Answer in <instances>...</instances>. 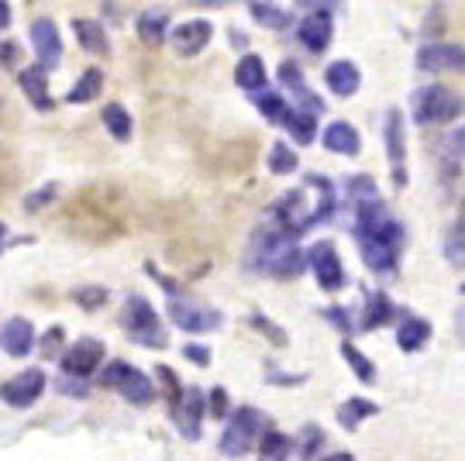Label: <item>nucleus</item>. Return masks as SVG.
<instances>
[{
    "label": "nucleus",
    "mask_w": 465,
    "mask_h": 461,
    "mask_svg": "<svg viewBox=\"0 0 465 461\" xmlns=\"http://www.w3.org/2000/svg\"><path fill=\"white\" fill-rule=\"evenodd\" d=\"M248 265L273 275H300L304 273V255L286 231H262L252 241Z\"/></svg>",
    "instance_id": "f257e3e1"
},
{
    "label": "nucleus",
    "mask_w": 465,
    "mask_h": 461,
    "mask_svg": "<svg viewBox=\"0 0 465 461\" xmlns=\"http://www.w3.org/2000/svg\"><path fill=\"white\" fill-rule=\"evenodd\" d=\"M465 110V101L455 93V90H445V86H424L413 93V118L417 124H445V120H455Z\"/></svg>",
    "instance_id": "f03ea898"
},
{
    "label": "nucleus",
    "mask_w": 465,
    "mask_h": 461,
    "mask_svg": "<svg viewBox=\"0 0 465 461\" xmlns=\"http://www.w3.org/2000/svg\"><path fill=\"white\" fill-rule=\"evenodd\" d=\"M124 327H128L131 341L145 344V348H166V331L159 324V317H155V310L149 300L131 296V300L124 303Z\"/></svg>",
    "instance_id": "7ed1b4c3"
},
{
    "label": "nucleus",
    "mask_w": 465,
    "mask_h": 461,
    "mask_svg": "<svg viewBox=\"0 0 465 461\" xmlns=\"http://www.w3.org/2000/svg\"><path fill=\"white\" fill-rule=\"evenodd\" d=\"M103 386L118 389V393L124 396L128 403H135V407L152 403V396H155L152 379L145 376V372H138L135 365H124V361H114V365L103 369Z\"/></svg>",
    "instance_id": "20e7f679"
},
{
    "label": "nucleus",
    "mask_w": 465,
    "mask_h": 461,
    "mask_svg": "<svg viewBox=\"0 0 465 461\" xmlns=\"http://www.w3.org/2000/svg\"><path fill=\"white\" fill-rule=\"evenodd\" d=\"M258 434H262V420H258V413L252 410V407H241V410H235L231 424H228V430H224L221 455H228V458H241V455H248V451L258 445Z\"/></svg>",
    "instance_id": "39448f33"
},
{
    "label": "nucleus",
    "mask_w": 465,
    "mask_h": 461,
    "mask_svg": "<svg viewBox=\"0 0 465 461\" xmlns=\"http://www.w3.org/2000/svg\"><path fill=\"white\" fill-rule=\"evenodd\" d=\"M359 241H362V258L369 262L373 273H383V275L393 273L403 231H393V235H359Z\"/></svg>",
    "instance_id": "423d86ee"
},
{
    "label": "nucleus",
    "mask_w": 465,
    "mask_h": 461,
    "mask_svg": "<svg viewBox=\"0 0 465 461\" xmlns=\"http://www.w3.org/2000/svg\"><path fill=\"white\" fill-rule=\"evenodd\" d=\"M42 389H45V372L42 369H28V372H21L17 379L0 386V399L7 407H15V410H28L34 399L42 396Z\"/></svg>",
    "instance_id": "0eeeda50"
},
{
    "label": "nucleus",
    "mask_w": 465,
    "mask_h": 461,
    "mask_svg": "<svg viewBox=\"0 0 465 461\" xmlns=\"http://www.w3.org/2000/svg\"><path fill=\"white\" fill-rule=\"evenodd\" d=\"M170 313L172 321L189 331V334H204V331H218L221 327V313L210 307H200V303H193V300H170Z\"/></svg>",
    "instance_id": "6e6552de"
},
{
    "label": "nucleus",
    "mask_w": 465,
    "mask_h": 461,
    "mask_svg": "<svg viewBox=\"0 0 465 461\" xmlns=\"http://www.w3.org/2000/svg\"><path fill=\"white\" fill-rule=\"evenodd\" d=\"M310 265H314L317 283H321L327 293H338L344 286L342 258H338V252H334V245H331V241H317V245L310 248Z\"/></svg>",
    "instance_id": "1a4fd4ad"
},
{
    "label": "nucleus",
    "mask_w": 465,
    "mask_h": 461,
    "mask_svg": "<svg viewBox=\"0 0 465 461\" xmlns=\"http://www.w3.org/2000/svg\"><path fill=\"white\" fill-rule=\"evenodd\" d=\"M417 66L428 72H465L462 45H428L417 55Z\"/></svg>",
    "instance_id": "9d476101"
},
{
    "label": "nucleus",
    "mask_w": 465,
    "mask_h": 461,
    "mask_svg": "<svg viewBox=\"0 0 465 461\" xmlns=\"http://www.w3.org/2000/svg\"><path fill=\"white\" fill-rule=\"evenodd\" d=\"M32 42L34 49H38V66L42 69L59 66V59H63V38H59V32H55V24H52L49 17H42V21L32 24Z\"/></svg>",
    "instance_id": "9b49d317"
},
{
    "label": "nucleus",
    "mask_w": 465,
    "mask_h": 461,
    "mask_svg": "<svg viewBox=\"0 0 465 461\" xmlns=\"http://www.w3.org/2000/svg\"><path fill=\"white\" fill-rule=\"evenodd\" d=\"M101 355H103V344L83 338V341H76L66 355H63V372H66V376H90V372L97 369Z\"/></svg>",
    "instance_id": "f8f14e48"
},
{
    "label": "nucleus",
    "mask_w": 465,
    "mask_h": 461,
    "mask_svg": "<svg viewBox=\"0 0 465 461\" xmlns=\"http://www.w3.org/2000/svg\"><path fill=\"white\" fill-rule=\"evenodd\" d=\"M200 417H204V396L197 393V389H189L183 399L172 403V420H176V427L183 430L189 441L200 437Z\"/></svg>",
    "instance_id": "ddd939ff"
},
{
    "label": "nucleus",
    "mask_w": 465,
    "mask_h": 461,
    "mask_svg": "<svg viewBox=\"0 0 465 461\" xmlns=\"http://www.w3.org/2000/svg\"><path fill=\"white\" fill-rule=\"evenodd\" d=\"M210 21H200V17H193V21H183V24H176V32H172V45L179 55H197V52H204V45L210 42Z\"/></svg>",
    "instance_id": "4468645a"
},
{
    "label": "nucleus",
    "mask_w": 465,
    "mask_h": 461,
    "mask_svg": "<svg viewBox=\"0 0 465 461\" xmlns=\"http://www.w3.org/2000/svg\"><path fill=\"white\" fill-rule=\"evenodd\" d=\"M300 42L310 52H325L331 45V17H327V7H317L314 14H307L300 21Z\"/></svg>",
    "instance_id": "2eb2a0df"
},
{
    "label": "nucleus",
    "mask_w": 465,
    "mask_h": 461,
    "mask_svg": "<svg viewBox=\"0 0 465 461\" xmlns=\"http://www.w3.org/2000/svg\"><path fill=\"white\" fill-rule=\"evenodd\" d=\"M386 152H390L396 179L403 183V179H407V172H403V162H407V145H403V118H400V110H390V114H386Z\"/></svg>",
    "instance_id": "dca6fc26"
},
{
    "label": "nucleus",
    "mask_w": 465,
    "mask_h": 461,
    "mask_svg": "<svg viewBox=\"0 0 465 461\" xmlns=\"http://www.w3.org/2000/svg\"><path fill=\"white\" fill-rule=\"evenodd\" d=\"M304 204H307V193L304 189H296V193H290L283 204L276 206V217H279V224H283V231H304V227H310V214L304 210Z\"/></svg>",
    "instance_id": "f3484780"
},
{
    "label": "nucleus",
    "mask_w": 465,
    "mask_h": 461,
    "mask_svg": "<svg viewBox=\"0 0 465 461\" xmlns=\"http://www.w3.org/2000/svg\"><path fill=\"white\" fill-rule=\"evenodd\" d=\"M21 90L28 93V101H32L38 110H52L49 80H45V69H42V66L21 69Z\"/></svg>",
    "instance_id": "a211bd4d"
},
{
    "label": "nucleus",
    "mask_w": 465,
    "mask_h": 461,
    "mask_svg": "<svg viewBox=\"0 0 465 461\" xmlns=\"http://www.w3.org/2000/svg\"><path fill=\"white\" fill-rule=\"evenodd\" d=\"M325 80L331 86V93H338V97H352L355 90H359V69L355 62H331L325 69Z\"/></svg>",
    "instance_id": "6ab92c4d"
},
{
    "label": "nucleus",
    "mask_w": 465,
    "mask_h": 461,
    "mask_svg": "<svg viewBox=\"0 0 465 461\" xmlns=\"http://www.w3.org/2000/svg\"><path fill=\"white\" fill-rule=\"evenodd\" d=\"M32 344H34V331L24 317H15L11 324L4 327V348H7L15 359H24V355L32 351Z\"/></svg>",
    "instance_id": "aec40b11"
},
{
    "label": "nucleus",
    "mask_w": 465,
    "mask_h": 461,
    "mask_svg": "<svg viewBox=\"0 0 465 461\" xmlns=\"http://www.w3.org/2000/svg\"><path fill=\"white\" fill-rule=\"evenodd\" d=\"M325 149L338 155H359V135H355V128L344 124V120H334L325 131Z\"/></svg>",
    "instance_id": "412c9836"
},
{
    "label": "nucleus",
    "mask_w": 465,
    "mask_h": 461,
    "mask_svg": "<svg viewBox=\"0 0 465 461\" xmlns=\"http://www.w3.org/2000/svg\"><path fill=\"white\" fill-rule=\"evenodd\" d=\"M73 32L80 38V45L86 52H97V55H111V42H107V32H103L97 21H86V17H76L73 21Z\"/></svg>",
    "instance_id": "4be33fe9"
},
{
    "label": "nucleus",
    "mask_w": 465,
    "mask_h": 461,
    "mask_svg": "<svg viewBox=\"0 0 465 461\" xmlns=\"http://www.w3.org/2000/svg\"><path fill=\"white\" fill-rule=\"evenodd\" d=\"M283 124H286V131H290L300 145H310L314 135H317V118L307 114V110H286V114H283Z\"/></svg>",
    "instance_id": "5701e85b"
},
{
    "label": "nucleus",
    "mask_w": 465,
    "mask_h": 461,
    "mask_svg": "<svg viewBox=\"0 0 465 461\" xmlns=\"http://www.w3.org/2000/svg\"><path fill=\"white\" fill-rule=\"evenodd\" d=\"M235 80H238L241 90H258V86H266V66H262V59H258V55H245L238 62Z\"/></svg>",
    "instance_id": "b1692460"
},
{
    "label": "nucleus",
    "mask_w": 465,
    "mask_h": 461,
    "mask_svg": "<svg viewBox=\"0 0 465 461\" xmlns=\"http://www.w3.org/2000/svg\"><path fill=\"white\" fill-rule=\"evenodd\" d=\"M428 338H431V324L428 321H413V317L403 321V324H400V334H396V341H400L403 351H417Z\"/></svg>",
    "instance_id": "393cba45"
},
{
    "label": "nucleus",
    "mask_w": 465,
    "mask_h": 461,
    "mask_svg": "<svg viewBox=\"0 0 465 461\" xmlns=\"http://www.w3.org/2000/svg\"><path fill=\"white\" fill-rule=\"evenodd\" d=\"M103 124H107V131L118 138V141L131 138V118H128V110L121 103H107L103 107Z\"/></svg>",
    "instance_id": "a878e982"
},
{
    "label": "nucleus",
    "mask_w": 465,
    "mask_h": 461,
    "mask_svg": "<svg viewBox=\"0 0 465 461\" xmlns=\"http://www.w3.org/2000/svg\"><path fill=\"white\" fill-rule=\"evenodd\" d=\"M376 410H379V407H376V403H369V399H348L342 410H338V420H342V427L355 430L365 417H373Z\"/></svg>",
    "instance_id": "bb28decb"
},
{
    "label": "nucleus",
    "mask_w": 465,
    "mask_h": 461,
    "mask_svg": "<svg viewBox=\"0 0 465 461\" xmlns=\"http://www.w3.org/2000/svg\"><path fill=\"white\" fill-rule=\"evenodd\" d=\"M256 21H262L266 28H273V32H283V28H290V14L283 11V7H276V4H252L248 7Z\"/></svg>",
    "instance_id": "cd10ccee"
},
{
    "label": "nucleus",
    "mask_w": 465,
    "mask_h": 461,
    "mask_svg": "<svg viewBox=\"0 0 465 461\" xmlns=\"http://www.w3.org/2000/svg\"><path fill=\"white\" fill-rule=\"evenodd\" d=\"M286 455H290V441L283 434H276V430H269L258 441V461H286Z\"/></svg>",
    "instance_id": "c85d7f7f"
},
{
    "label": "nucleus",
    "mask_w": 465,
    "mask_h": 461,
    "mask_svg": "<svg viewBox=\"0 0 465 461\" xmlns=\"http://www.w3.org/2000/svg\"><path fill=\"white\" fill-rule=\"evenodd\" d=\"M103 90V76L97 72V69H90V72H83V80H80V86L76 90H69V103H86L93 101L97 93Z\"/></svg>",
    "instance_id": "c756f323"
},
{
    "label": "nucleus",
    "mask_w": 465,
    "mask_h": 461,
    "mask_svg": "<svg viewBox=\"0 0 465 461\" xmlns=\"http://www.w3.org/2000/svg\"><path fill=\"white\" fill-rule=\"evenodd\" d=\"M445 255H448V262H451V265H465V214L455 221L451 235H448Z\"/></svg>",
    "instance_id": "7c9ffc66"
},
{
    "label": "nucleus",
    "mask_w": 465,
    "mask_h": 461,
    "mask_svg": "<svg viewBox=\"0 0 465 461\" xmlns=\"http://www.w3.org/2000/svg\"><path fill=\"white\" fill-rule=\"evenodd\" d=\"M342 355H344V361L352 365V372H355V376H359L362 382H376V365L362 359L359 348H352V344H342Z\"/></svg>",
    "instance_id": "2f4dec72"
},
{
    "label": "nucleus",
    "mask_w": 465,
    "mask_h": 461,
    "mask_svg": "<svg viewBox=\"0 0 465 461\" xmlns=\"http://www.w3.org/2000/svg\"><path fill=\"white\" fill-rule=\"evenodd\" d=\"M390 317H393V307L386 303V296H373V303L365 310V331H373V327H379L383 321H390Z\"/></svg>",
    "instance_id": "473e14b6"
},
{
    "label": "nucleus",
    "mask_w": 465,
    "mask_h": 461,
    "mask_svg": "<svg viewBox=\"0 0 465 461\" xmlns=\"http://www.w3.org/2000/svg\"><path fill=\"white\" fill-rule=\"evenodd\" d=\"M269 169H273L276 176H283V172H293V169H296V155H293L286 145H276L273 155H269Z\"/></svg>",
    "instance_id": "72a5a7b5"
},
{
    "label": "nucleus",
    "mask_w": 465,
    "mask_h": 461,
    "mask_svg": "<svg viewBox=\"0 0 465 461\" xmlns=\"http://www.w3.org/2000/svg\"><path fill=\"white\" fill-rule=\"evenodd\" d=\"M162 24H166V21H162L159 14H145L141 21H138V32H141V38H145V42L159 45V42H162Z\"/></svg>",
    "instance_id": "f704fd0d"
},
{
    "label": "nucleus",
    "mask_w": 465,
    "mask_h": 461,
    "mask_svg": "<svg viewBox=\"0 0 465 461\" xmlns=\"http://www.w3.org/2000/svg\"><path fill=\"white\" fill-rule=\"evenodd\" d=\"M256 103L269 120H283V107H286V103L279 101L276 93H262V97H256Z\"/></svg>",
    "instance_id": "c9c22d12"
},
{
    "label": "nucleus",
    "mask_w": 465,
    "mask_h": 461,
    "mask_svg": "<svg viewBox=\"0 0 465 461\" xmlns=\"http://www.w3.org/2000/svg\"><path fill=\"white\" fill-rule=\"evenodd\" d=\"M252 324H256L258 331H266V334H269V338H273L276 344H283V341H286V338H283V334H279V331H273V324H269V321H266V317H252Z\"/></svg>",
    "instance_id": "e433bc0d"
},
{
    "label": "nucleus",
    "mask_w": 465,
    "mask_h": 461,
    "mask_svg": "<svg viewBox=\"0 0 465 461\" xmlns=\"http://www.w3.org/2000/svg\"><path fill=\"white\" fill-rule=\"evenodd\" d=\"M187 355H189L193 365H207V361H210V351H207V348H197V344H189Z\"/></svg>",
    "instance_id": "4c0bfd02"
},
{
    "label": "nucleus",
    "mask_w": 465,
    "mask_h": 461,
    "mask_svg": "<svg viewBox=\"0 0 465 461\" xmlns=\"http://www.w3.org/2000/svg\"><path fill=\"white\" fill-rule=\"evenodd\" d=\"M448 149H451L455 155H462V158H465V128H462V131H455V135L448 138Z\"/></svg>",
    "instance_id": "58836bf2"
},
{
    "label": "nucleus",
    "mask_w": 465,
    "mask_h": 461,
    "mask_svg": "<svg viewBox=\"0 0 465 461\" xmlns=\"http://www.w3.org/2000/svg\"><path fill=\"white\" fill-rule=\"evenodd\" d=\"M210 413H214V417H224V393L210 396Z\"/></svg>",
    "instance_id": "ea45409f"
},
{
    "label": "nucleus",
    "mask_w": 465,
    "mask_h": 461,
    "mask_svg": "<svg viewBox=\"0 0 465 461\" xmlns=\"http://www.w3.org/2000/svg\"><path fill=\"white\" fill-rule=\"evenodd\" d=\"M7 24H11V7L0 0V28H7Z\"/></svg>",
    "instance_id": "a19ab883"
},
{
    "label": "nucleus",
    "mask_w": 465,
    "mask_h": 461,
    "mask_svg": "<svg viewBox=\"0 0 465 461\" xmlns=\"http://www.w3.org/2000/svg\"><path fill=\"white\" fill-rule=\"evenodd\" d=\"M0 59H17V45H0Z\"/></svg>",
    "instance_id": "79ce46f5"
},
{
    "label": "nucleus",
    "mask_w": 465,
    "mask_h": 461,
    "mask_svg": "<svg viewBox=\"0 0 465 461\" xmlns=\"http://www.w3.org/2000/svg\"><path fill=\"white\" fill-rule=\"evenodd\" d=\"M325 461H355L352 455H331V458H325Z\"/></svg>",
    "instance_id": "37998d69"
},
{
    "label": "nucleus",
    "mask_w": 465,
    "mask_h": 461,
    "mask_svg": "<svg viewBox=\"0 0 465 461\" xmlns=\"http://www.w3.org/2000/svg\"><path fill=\"white\" fill-rule=\"evenodd\" d=\"M4 238H7V227L0 224V252H4Z\"/></svg>",
    "instance_id": "c03bdc74"
},
{
    "label": "nucleus",
    "mask_w": 465,
    "mask_h": 461,
    "mask_svg": "<svg viewBox=\"0 0 465 461\" xmlns=\"http://www.w3.org/2000/svg\"><path fill=\"white\" fill-rule=\"evenodd\" d=\"M462 293H465V286H462Z\"/></svg>",
    "instance_id": "a18cd8bd"
}]
</instances>
